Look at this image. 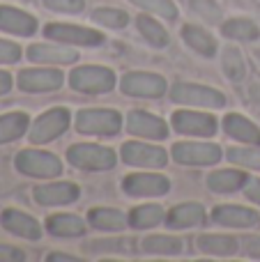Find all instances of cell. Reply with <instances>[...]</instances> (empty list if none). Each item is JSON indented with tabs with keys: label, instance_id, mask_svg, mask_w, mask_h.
Returning a JSON list of instances; mask_svg holds the SVG:
<instances>
[{
	"label": "cell",
	"instance_id": "6da1fadb",
	"mask_svg": "<svg viewBox=\"0 0 260 262\" xmlns=\"http://www.w3.org/2000/svg\"><path fill=\"white\" fill-rule=\"evenodd\" d=\"M76 129L88 136H115L122 129V115L109 108H83L76 113Z\"/></svg>",
	"mask_w": 260,
	"mask_h": 262
},
{
	"label": "cell",
	"instance_id": "7a4b0ae2",
	"mask_svg": "<svg viewBox=\"0 0 260 262\" xmlns=\"http://www.w3.org/2000/svg\"><path fill=\"white\" fill-rule=\"evenodd\" d=\"M69 83L76 92L83 95H104L115 88V74L106 67L88 64V67H76L69 74Z\"/></svg>",
	"mask_w": 260,
	"mask_h": 262
},
{
	"label": "cell",
	"instance_id": "3957f363",
	"mask_svg": "<svg viewBox=\"0 0 260 262\" xmlns=\"http://www.w3.org/2000/svg\"><path fill=\"white\" fill-rule=\"evenodd\" d=\"M67 159L74 168L81 170H111L115 166V152L104 145H88L78 143L67 149Z\"/></svg>",
	"mask_w": 260,
	"mask_h": 262
},
{
	"label": "cell",
	"instance_id": "277c9868",
	"mask_svg": "<svg viewBox=\"0 0 260 262\" xmlns=\"http://www.w3.org/2000/svg\"><path fill=\"white\" fill-rule=\"evenodd\" d=\"M18 172L28 177H58L62 172V163L55 154L41 149H21L14 159Z\"/></svg>",
	"mask_w": 260,
	"mask_h": 262
},
{
	"label": "cell",
	"instance_id": "5b68a950",
	"mask_svg": "<svg viewBox=\"0 0 260 262\" xmlns=\"http://www.w3.org/2000/svg\"><path fill=\"white\" fill-rule=\"evenodd\" d=\"M170 99L184 106H201V108H221L226 106V97L214 88L196 85V83H178L170 88Z\"/></svg>",
	"mask_w": 260,
	"mask_h": 262
},
{
	"label": "cell",
	"instance_id": "8992f818",
	"mask_svg": "<svg viewBox=\"0 0 260 262\" xmlns=\"http://www.w3.org/2000/svg\"><path fill=\"white\" fill-rule=\"evenodd\" d=\"M69 122H72V115H69L67 108H53V111H46L44 115L32 122L30 127V143L35 145H44V143H51L55 140L58 136H62L64 131L69 129Z\"/></svg>",
	"mask_w": 260,
	"mask_h": 262
},
{
	"label": "cell",
	"instance_id": "52a82bcc",
	"mask_svg": "<svg viewBox=\"0 0 260 262\" xmlns=\"http://www.w3.org/2000/svg\"><path fill=\"white\" fill-rule=\"evenodd\" d=\"M170 189L168 177L155 175V172H134L122 180V191L132 198H155L166 195Z\"/></svg>",
	"mask_w": 260,
	"mask_h": 262
},
{
	"label": "cell",
	"instance_id": "ba28073f",
	"mask_svg": "<svg viewBox=\"0 0 260 262\" xmlns=\"http://www.w3.org/2000/svg\"><path fill=\"white\" fill-rule=\"evenodd\" d=\"M124 95L129 97H147V99H157V97L166 95V81L159 74H145V72H129L120 81Z\"/></svg>",
	"mask_w": 260,
	"mask_h": 262
},
{
	"label": "cell",
	"instance_id": "9c48e42d",
	"mask_svg": "<svg viewBox=\"0 0 260 262\" xmlns=\"http://www.w3.org/2000/svg\"><path fill=\"white\" fill-rule=\"evenodd\" d=\"M173 159L182 166H212L221 161V147L214 143H175Z\"/></svg>",
	"mask_w": 260,
	"mask_h": 262
},
{
	"label": "cell",
	"instance_id": "30bf717a",
	"mask_svg": "<svg viewBox=\"0 0 260 262\" xmlns=\"http://www.w3.org/2000/svg\"><path fill=\"white\" fill-rule=\"evenodd\" d=\"M46 39L60 41V44H76V46H99L104 35L97 30H88L83 26H67V23H49L44 28Z\"/></svg>",
	"mask_w": 260,
	"mask_h": 262
},
{
	"label": "cell",
	"instance_id": "8fae6325",
	"mask_svg": "<svg viewBox=\"0 0 260 262\" xmlns=\"http://www.w3.org/2000/svg\"><path fill=\"white\" fill-rule=\"evenodd\" d=\"M170 122H173V129L178 134L184 136H205V138H210L219 129L216 118L201 113V111H175Z\"/></svg>",
	"mask_w": 260,
	"mask_h": 262
},
{
	"label": "cell",
	"instance_id": "7c38bea8",
	"mask_svg": "<svg viewBox=\"0 0 260 262\" xmlns=\"http://www.w3.org/2000/svg\"><path fill=\"white\" fill-rule=\"evenodd\" d=\"M120 152H122L124 163L138 168H164L166 161H168L166 149L147 143H124Z\"/></svg>",
	"mask_w": 260,
	"mask_h": 262
},
{
	"label": "cell",
	"instance_id": "4fadbf2b",
	"mask_svg": "<svg viewBox=\"0 0 260 262\" xmlns=\"http://www.w3.org/2000/svg\"><path fill=\"white\" fill-rule=\"evenodd\" d=\"M127 131L132 136H141V138L150 140H164L168 138V124L161 118L145 111H132L127 115Z\"/></svg>",
	"mask_w": 260,
	"mask_h": 262
},
{
	"label": "cell",
	"instance_id": "5bb4252c",
	"mask_svg": "<svg viewBox=\"0 0 260 262\" xmlns=\"http://www.w3.org/2000/svg\"><path fill=\"white\" fill-rule=\"evenodd\" d=\"M64 76L60 69H23L18 74V88L23 92H51L62 85Z\"/></svg>",
	"mask_w": 260,
	"mask_h": 262
},
{
	"label": "cell",
	"instance_id": "9a60e30c",
	"mask_svg": "<svg viewBox=\"0 0 260 262\" xmlns=\"http://www.w3.org/2000/svg\"><path fill=\"white\" fill-rule=\"evenodd\" d=\"M81 189L74 182H51V184H41L35 189V200L44 207H53V205H69L78 200Z\"/></svg>",
	"mask_w": 260,
	"mask_h": 262
},
{
	"label": "cell",
	"instance_id": "2e32d148",
	"mask_svg": "<svg viewBox=\"0 0 260 262\" xmlns=\"http://www.w3.org/2000/svg\"><path fill=\"white\" fill-rule=\"evenodd\" d=\"M212 221L226 228H253L260 226V216L253 209L240 205H216L212 209Z\"/></svg>",
	"mask_w": 260,
	"mask_h": 262
},
{
	"label": "cell",
	"instance_id": "e0dca14e",
	"mask_svg": "<svg viewBox=\"0 0 260 262\" xmlns=\"http://www.w3.org/2000/svg\"><path fill=\"white\" fill-rule=\"evenodd\" d=\"M0 30L18 37H32L37 32V18L23 9L0 5Z\"/></svg>",
	"mask_w": 260,
	"mask_h": 262
},
{
	"label": "cell",
	"instance_id": "ac0fdd59",
	"mask_svg": "<svg viewBox=\"0 0 260 262\" xmlns=\"http://www.w3.org/2000/svg\"><path fill=\"white\" fill-rule=\"evenodd\" d=\"M0 223L7 232L16 237H23V239L37 242L41 237V226L37 223V219H32L30 214L26 212H16V209H5L3 216H0Z\"/></svg>",
	"mask_w": 260,
	"mask_h": 262
},
{
	"label": "cell",
	"instance_id": "d6986e66",
	"mask_svg": "<svg viewBox=\"0 0 260 262\" xmlns=\"http://www.w3.org/2000/svg\"><path fill=\"white\" fill-rule=\"evenodd\" d=\"M224 131L230 138L240 140V143H249V145H258L260 147V129L251 122L249 118L237 113H230L224 118Z\"/></svg>",
	"mask_w": 260,
	"mask_h": 262
},
{
	"label": "cell",
	"instance_id": "ffe728a7",
	"mask_svg": "<svg viewBox=\"0 0 260 262\" xmlns=\"http://www.w3.org/2000/svg\"><path fill=\"white\" fill-rule=\"evenodd\" d=\"M28 60H32V62L69 64V62H76V60H78V53H76L74 49H62V46L32 44V46H28Z\"/></svg>",
	"mask_w": 260,
	"mask_h": 262
},
{
	"label": "cell",
	"instance_id": "44dd1931",
	"mask_svg": "<svg viewBox=\"0 0 260 262\" xmlns=\"http://www.w3.org/2000/svg\"><path fill=\"white\" fill-rule=\"evenodd\" d=\"M205 221V209L198 203H184L173 207L168 214H166V226L178 230V228H193L201 226Z\"/></svg>",
	"mask_w": 260,
	"mask_h": 262
},
{
	"label": "cell",
	"instance_id": "7402d4cb",
	"mask_svg": "<svg viewBox=\"0 0 260 262\" xmlns=\"http://www.w3.org/2000/svg\"><path fill=\"white\" fill-rule=\"evenodd\" d=\"M88 223L97 230H122V228L129 226V216L120 209L97 207L88 212Z\"/></svg>",
	"mask_w": 260,
	"mask_h": 262
},
{
	"label": "cell",
	"instance_id": "603a6c76",
	"mask_svg": "<svg viewBox=\"0 0 260 262\" xmlns=\"http://www.w3.org/2000/svg\"><path fill=\"white\" fill-rule=\"evenodd\" d=\"M46 230L53 237H81L85 232V223L74 214H55L46 221Z\"/></svg>",
	"mask_w": 260,
	"mask_h": 262
},
{
	"label": "cell",
	"instance_id": "cb8c5ba5",
	"mask_svg": "<svg viewBox=\"0 0 260 262\" xmlns=\"http://www.w3.org/2000/svg\"><path fill=\"white\" fill-rule=\"evenodd\" d=\"M244 184H247V175L242 170H230V168L216 170L207 177V186L216 193H233V191L242 189Z\"/></svg>",
	"mask_w": 260,
	"mask_h": 262
},
{
	"label": "cell",
	"instance_id": "d4e9b609",
	"mask_svg": "<svg viewBox=\"0 0 260 262\" xmlns=\"http://www.w3.org/2000/svg\"><path fill=\"white\" fill-rule=\"evenodd\" d=\"M198 249L207 255H235L240 251V242L228 235H203L198 239Z\"/></svg>",
	"mask_w": 260,
	"mask_h": 262
},
{
	"label": "cell",
	"instance_id": "484cf974",
	"mask_svg": "<svg viewBox=\"0 0 260 262\" xmlns=\"http://www.w3.org/2000/svg\"><path fill=\"white\" fill-rule=\"evenodd\" d=\"M164 221L166 212L159 205H141V207L129 212V226L136 228V230H147V228H155Z\"/></svg>",
	"mask_w": 260,
	"mask_h": 262
},
{
	"label": "cell",
	"instance_id": "4316f807",
	"mask_svg": "<svg viewBox=\"0 0 260 262\" xmlns=\"http://www.w3.org/2000/svg\"><path fill=\"white\" fill-rule=\"evenodd\" d=\"M182 39L191 46L196 53L205 55V58H212L216 55V41L210 32H205L203 28L198 26H184L182 28Z\"/></svg>",
	"mask_w": 260,
	"mask_h": 262
},
{
	"label": "cell",
	"instance_id": "83f0119b",
	"mask_svg": "<svg viewBox=\"0 0 260 262\" xmlns=\"http://www.w3.org/2000/svg\"><path fill=\"white\" fill-rule=\"evenodd\" d=\"M30 118L26 113H5L0 115V145L21 138L28 131Z\"/></svg>",
	"mask_w": 260,
	"mask_h": 262
},
{
	"label": "cell",
	"instance_id": "f1b7e54d",
	"mask_svg": "<svg viewBox=\"0 0 260 262\" xmlns=\"http://www.w3.org/2000/svg\"><path fill=\"white\" fill-rule=\"evenodd\" d=\"M143 251L150 255H180L184 251V242L178 237L152 235L143 242Z\"/></svg>",
	"mask_w": 260,
	"mask_h": 262
},
{
	"label": "cell",
	"instance_id": "f546056e",
	"mask_svg": "<svg viewBox=\"0 0 260 262\" xmlns=\"http://www.w3.org/2000/svg\"><path fill=\"white\" fill-rule=\"evenodd\" d=\"M221 32L226 37H230V39H240V41H253L260 35L258 26L253 21H249V18H230V21H226L221 26Z\"/></svg>",
	"mask_w": 260,
	"mask_h": 262
},
{
	"label": "cell",
	"instance_id": "4dcf8cb0",
	"mask_svg": "<svg viewBox=\"0 0 260 262\" xmlns=\"http://www.w3.org/2000/svg\"><path fill=\"white\" fill-rule=\"evenodd\" d=\"M136 26H138V30H141V35L145 37L152 46L161 49V46L168 44V32H166L164 26H161V23H157L155 18H150V16H145V14H143V16L136 18Z\"/></svg>",
	"mask_w": 260,
	"mask_h": 262
},
{
	"label": "cell",
	"instance_id": "1f68e13d",
	"mask_svg": "<svg viewBox=\"0 0 260 262\" xmlns=\"http://www.w3.org/2000/svg\"><path fill=\"white\" fill-rule=\"evenodd\" d=\"M221 62H224V72L226 76L230 78V81H242L244 76H247V64H244V58L242 53H240V49H235V46H228V49L224 51V55H221Z\"/></svg>",
	"mask_w": 260,
	"mask_h": 262
},
{
	"label": "cell",
	"instance_id": "d6a6232c",
	"mask_svg": "<svg viewBox=\"0 0 260 262\" xmlns=\"http://www.w3.org/2000/svg\"><path fill=\"white\" fill-rule=\"evenodd\" d=\"M92 21H97L104 28H113V30H120L129 23V16L122 12V9H111V7H99L92 12Z\"/></svg>",
	"mask_w": 260,
	"mask_h": 262
},
{
	"label": "cell",
	"instance_id": "836d02e7",
	"mask_svg": "<svg viewBox=\"0 0 260 262\" xmlns=\"http://www.w3.org/2000/svg\"><path fill=\"white\" fill-rule=\"evenodd\" d=\"M228 161L237 163V166H242V168L260 170V149H258V145H253V147H233V149H228Z\"/></svg>",
	"mask_w": 260,
	"mask_h": 262
},
{
	"label": "cell",
	"instance_id": "e575fe53",
	"mask_svg": "<svg viewBox=\"0 0 260 262\" xmlns=\"http://www.w3.org/2000/svg\"><path fill=\"white\" fill-rule=\"evenodd\" d=\"M193 14L203 16L207 23H221V7L214 0H182Z\"/></svg>",
	"mask_w": 260,
	"mask_h": 262
},
{
	"label": "cell",
	"instance_id": "d590c367",
	"mask_svg": "<svg viewBox=\"0 0 260 262\" xmlns=\"http://www.w3.org/2000/svg\"><path fill=\"white\" fill-rule=\"evenodd\" d=\"M134 5H138L141 9L152 14H159V16L166 18H175L178 16V7H175L173 0H132Z\"/></svg>",
	"mask_w": 260,
	"mask_h": 262
},
{
	"label": "cell",
	"instance_id": "8d00e7d4",
	"mask_svg": "<svg viewBox=\"0 0 260 262\" xmlns=\"http://www.w3.org/2000/svg\"><path fill=\"white\" fill-rule=\"evenodd\" d=\"M90 253H113V251H132V242H124V239H101V242H90L85 246Z\"/></svg>",
	"mask_w": 260,
	"mask_h": 262
},
{
	"label": "cell",
	"instance_id": "74e56055",
	"mask_svg": "<svg viewBox=\"0 0 260 262\" xmlns=\"http://www.w3.org/2000/svg\"><path fill=\"white\" fill-rule=\"evenodd\" d=\"M44 5L60 14H81L83 7H85L83 0H44Z\"/></svg>",
	"mask_w": 260,
	"mask_h": 262
},
{
	"label": "cell",
	"instance_id": "f35d334b",
	"mask_svg": "<svg viewBox=\"0 0 260 262\" xmlns=\"http://www.w3.org/2000/svg\"><path fill=\"white\" fill-rule=\"evenodd\" d=\"M21 58V49L14 41L0 39V64H14Z\"/></svg>",
	"mask_w": 260,
	"mask_h": 262
},
{
	"label": "cell",
	"instance_id": "ab89813d",
	"mask_svg": "<svg viewBox=\"0 0 260 262\" xmlns=\"http://www.w3.org/2000/svg\"><path fill=\"white\" fill-rule=\"evenodd\" d=\"M26 255H23V251L14 249V246H5L0 244V262H21Z\"/></svg>",
	"mask_w": 260,
	"mask_h": 262
},
{
	"label": "cell",
	"instance_id": "60d3db41",
	"mask_svg": "<svg viewBox=\"0 0 260 262\" xmlns=\"http://www.w3.org/2000/svg\"><path fill=\"white\" fill-rule=\"evenodd\" d=\"M244 195H247L251 203L260 205V180H247V184H244Z\"/></svg>",
	"mask_w": 260,
	"mask_h": 262
},
{
	"label": "cell",
	"instance_id": "b9f144b4",
	"mask_svg": "<svg viewBox=\"0 0 260 262\" xmlns=\"http://www.w3.org/2000/svg\"><path fill=\"white\" fill-rule=\"evenodd\" d=\"M244 253H247L249 258L260 260V237H249V239H244Z\"/></svg>",
	"mask_w": 260,
	"mask_h": 262
},
{
	"label": "cell",
	"instance_id": "7bdbcfd3",
	"mask_svg": "<svg viewBox=\"0 0 260 262\" xmlns=\"http://www.w3.org/2000/svg\"><path fill=\"white\" fill-rule=\"evenodd\" d=\"M12 90V76L7 72H0V95H7Z\"/></svg>",
	"mask_w": 260,
	"mask_h": 262
},
{
	"label": "cell",
	"instance_id": "ee69618b",
	"mask_svg": "<svg viewBox=\"0 0 260 262\" xmlns=\"http://www.w3.org/2000/svg\"><path fill=\"white\" fill-rule=\"evenodd\" d=\"M78 258H74V255H60V253H53L49 255V262H76Z\"/></svg>",
	"mask_w": 260,
	"mask_h": 262
},
{
	"label": "cell",
	"instance_id": "f6af8a7d",
	"mask_svg": "<svg viewBox=\"0 0 260 262\" xmlns=\"http://www.w3.org/2000/svg\"><path fill=\"white\" fill-rule=\"evenodd\" d=\"M249 95H251V99L256 101V104L260 106V83H253L251 90H249Z\"/></svg>",
	"mask_w": 260,
	"mask_h": 262
}]
</instances>
